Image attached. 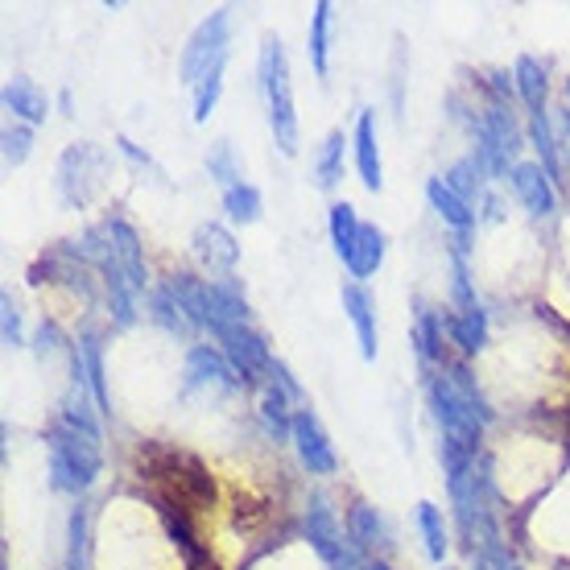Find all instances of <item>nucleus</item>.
<instances>
[{"label":"nucleus","mask_w":570,"mask_h":570,"mask_svg":"<svg viewBox=\"0 0 570 570\" xmlns=\"http://www.w3.org/2000/svg\"><path fill=\"white\" fill-rule=\"evenodd\" d=\"M430 410L439 422L442 439L459 442L463 451H480L484 442V422L492 417L484 393L475 389V376L468 368H442L439 376H430Z\"/></svg>","instance_id":"nucleus-1"},{"label":"nucleus","mask_w":570,"mask_h":570,"mask_svg":"<svg viewBox=\"0 0 570 570\" xmlns=\"http://www.w3.org/2000/svg\"><path fill=\"white\" fill-rule=\"evenodd\" d=\"M104 434L91 426H75L67 417H58L46 434V463H50V484L55 492H87L100 480L104 468Z\"/></svg>","instance_id":"nucleus-2"},{"label":"nucleus","mask_w":570,"mask_h":570,"mask_svg":"<svg viewBox=\"0 0 570 570\" xmlns=\"http://www.w3.org/2000/svg\"><path fill=\"white\" fill-rule=\"evenodd\" d=\"M261 91H265V108H269L273 145L285 157H294L298 154V112H294V87H289V58L277 38H269L261 50Z\"/></svg>","instance_id":"nucleus-3"},{"label":"nucleus","mask_w":570,"mask_h":570,"mask_svg":"<svg viewBox=\"0 0 570 570\" xmlns=\"http://www.w3.org/2000/svg\"><path fill=\"white\" fill-rule=\"evenodd\" d=\"M228 42H232V9H219L203 21L190 42L183 46V62H178V79L186 87H199L215 67H228Z\"/></svg>","instance_id":"nucleus-4"},{"label":"nucleus","mask_w":570,"mask_h":570,"mask_svg":"<svg viewBox=\"0 0 570 570\" xmlns=\"http://www.w3.org/2000/svg\"><path fill=\"white\" fill-rule=\"evenodd\" d=\"M521 149V129L509 108L492 104L480 120H475V154L488 166V174H509L517 166L513 157Z\"/></svg>","instance_id":"nucleus-5"},{"label":"nucleus","mask_w":570,"mask_h":570,"mask_svg":"<svg viewBox=\"0 0 570 570\" xmlns=\"http://www.w3.org/2000/svg\"><path fill=\"white\" fill-rule=\"evenodd\" d=\"M108 174V157L96 145H71L58 161V195L67 207H87L100 178Z\"/></svg>","instance_id":"nucleus-6"},{"label":"nucleus","mask_w":570,"mask_h":570,"mask_svg":"<svg viewBox=\"0 0 570 570\" xmlns=\"http://www.w3.org/2000/svg\"><path fill=\"white\" fill-rule=\"evenodd\" d=\"M215 340L224 343V356H228L232 368L240 372L244 385H253L257 376L273 372V364H277V360L269 356V343H265V335H261V331H253L248 323H224V327L215 331Z\"/></svg>","instance_id":"nucleus-7"},{"label":"nucleus","mask_w":570,"mask_h":570,"mask_svg":"<svg viewBox=\"0 0 570 570\" xmlns=\"http://www.w3.org/2000/svg\"><path fill=\"white\" fill-rule=\"evenodd\" d=\"M306 538H311L314 554L323 558L331 570H356V546L343 542V529L331 513V504L323 497H311L306 509Z\"/></svg>","instance_id":"nucleus-8"},{"label":"nucleus","mask_w":570,"mask_h":570,"mask_svg":"<svg viewBox=\"0 0 570 570\" xmlns=\"http://www.w3.org/2000/svg\"><path fill=\"white\" fill-rule=\"evenodd\" d=\"M294 446H298L302 463L314 471V475H335L340 468V455H335V446H331L327 430L318 422L314 410H294Z\"/></svg>","instance_id":"nucleus-9"},{"label":"nucleus","mask_w":570,"mask_h":570,"mask_svg":"<svg viewBox=\"0 0 570 570\" xmlns=\"http://www.w3.org/2000/svg\"><path fill=\"white\" fill-rule=\"evenodd\" d=\"M100 228H104V236H108V253H112V261L125 269V277H129L132 289L145 294L149 269H145V253H141V236H137V228L125 224V219H104Z\"/></svg>","instance_id":"nucleus-10"},{"label":"nucleus","mask_w":570,"mask_h":570,"mask_svg":"<svg viewBox=\"0 0 570 570\" xmlns=\"http://www.w3.org/2000/svg\"><path fill=\"white\" fill-rule=\"evenodd\" d=\"M509 183H513V195L525 203L529 215H554L558 207V195H554V178L542 170V161H517L513 170H509Z\"/></svg>","instance_id":"nucleus-11"},{"label":"nucleus","mask_w":570,"mask_h":570,"mask_svg":"<svg viewBox=\"0 0 570 570\" xmlns=\"http://www.w3.org/2000/svg\"><path fill=\"white\" fill-rule=\"evenodd\" d=\"M190 248L203 261V269L219 273V277H228L240 265V244H236V236L224 224H199L195 236H190Z\"/></svg>","instance_id":"nucleus-12"},{"label":"nucleus","mask_w":570,"mask_h":570,"mask_svg":"<svg viewBox=\"0 0 570 570\" xmlns=\"http://www.w3.org/2000/svg\"><path fill=\"white\" fill-rule=\"evenodd\" d=\"M236 385H240V372L232 368L224 352H215L207 343L190 347V356H186V393H195V389H236Z\"/></svg>","instance_id":"nucleus-13"},{"label":"nucleus","mask_w":570,"mask_h":570,"mask_svg":"<svg viewBox=\"0 0 570 570\" xmlns=\"http://www.w3.org/2000/svg\"><path fill=\"white\" fill-rule=\"evenodd\" d=\"M340 298H343V311H347V318H352V327H356L360 356L376 360V306H372V294L360 282H347Z\"/></svg>","instance_id":"nucleus-14"},{"label":"nucleus","mask_w":570,"mask_h":570,"mask_svg":"<svg viewBox=\"0 0 570 570\" xmlns=\"http://www.w3.org/2000/svg\"><path fill=\"white\" fill-rule=\"evenodd\" d=\"M356 166H360V183L376 195V190L385 186L381 141H376V112H360V120H356Z\"/></svg>","instance_id":"nucleus-15"},{"label":"nucleus","mask_w":570,"mask_h":570,"mask_svg":"<svg viewBox=\"0 0 570 570\" xmlns=\"http://www.w3.org/2000/svg\"><path fill=\"white\" fill-rule=\"evenodd\" d=\"M347 542L356 546V554H376L389 546V529L385 517L376 513L372 504H352L347 513Z\"/></svg>","instance_id":"nucleus-16"},{"label":"nucleus","mask_w":570,"mask_h":570,"mask_svg":"<svg viewBox=\"0 0 570 570\" xmlns=\"http://www.w3.org/2000/svg\"><path fill=\"white\" fill-rule=\"evenodd\" d=\"M426 199H430V207L451 224L455 232H463L468 236L471 228H475V212H471V203L463 199V195H455V186L446 183V178H430L426 183Z\"/></svg>","instance_id":"nucleus-17"},{"label":"nucleus","mask_w":570,"mask_h":570,"mask_svg":"<svg viewBox=\"0 0 570 570\" xmlns=\"http://www.w3.org/2000/svg\"><path fill=\"white\" fill-rule=\"evenodd\" d=\"M4 108L21 120V125H42L46 116H50V100L42 96V87L33 83V79H9L4 87Z\"/></svg>","instance_id":"nucleus-18"},{"label":"nucleus","mask_w":570,"mask_h":570,"mask_svg":"<svg viewBox=\"0 0 570 570\" xmlns=\"http://www.w3.org/2000/svg\"><path fill=\"white\" fill-rule=\"evenodd\" d=\"M79 360H83L87 385H91V397H96V410L104 417L112 414V397H108V381H104V340L96 331H83L79 340Z\"/></svg>","instance_id":"nucleus-19"},{"label":"nucleus","mask_w":570,"mask_h":570,"mask_svg":"<svg viewBox=\"0 0 570 570\" xmlns=\"http://www.w3.org/2000/svg\"><path fill=\"white\" fill-rule=\"evenodd\" d=\"M331 21H335L331 0H318L311 13V38H306V55H311V67L318 79H327L331 71Z\"/></svg>","instance_id":"nucleus-20"},{"label":"nucleus","mask_w":570,"mask_h":570,"mask_svg":"<svg viewBox=\"0 0 570 570\" xmlns=\"http://www.w3.org/2000/svg\"><path fill=\"white\" fill-rule=\"evenodd\" d=\"M381 261H385V232L376 228V224H364L356 248H352V257L343 261V265H347V273H352L356 282H364V277H372V273L381 269Z\"/></svg>","instance_id":"nucleus-21"},{"label":"nucleus","mask_w":570,"mask_h":570,"mask_svg":"<svg viewBox=\"0 0 570 570\" xmlns=\"http://www.w3.org/2000/svg\"><path fill=\"white\" fill-rule=\"evenodd\" d=\"M513 79H517V96L525 100L529 112H546V67L542 62L521 55L513 67Z\"/></svg>","instance_id":"nucleus-22"},{"label":"nucleus","mask_w":570,"mask_h":570,"mask_svg":"<svg viewBox=\"0 0 570 570\" xmlns=\"http://www.w3.org/2000/svg\"><path fill=\"white\" fill-rule=\"evenodd\" d=\"M289 393H285L277 381L265 389V401H261V417H265V426H269L273 439H289L294 434V414H289Z\"/></svg>","instance_id":"nucleus-23"},{"label":"nucleus","mask_w":570,"mask_h":570,"mask_svg":"<svg viewBox=\"0 0 570 570\" xmlns=\"http://www.w3.org/2000/svg\"><path fill=\"white\" fill-rule=\"evenodd\" d=\"M446 331H451V340H455L468 356H475V352L484 347V340H488L484 306H480V311H468V314H451V318H446Z\"/></svg>","instance_id":"nucleus-24"},{"label":"nucleus","mask_w":570,"mask_h":570,"mask_svg":"<svg viewBox=\"0 0 570 570\" xmlns=\"http://www.w3.org/2000/svg\"><path fill=\"white\" fill-rule=\"evenodd\" d=\"M360 228H364V224H360V215L352 203H335V207H331V244H335L340 261L352 257V248H356V240H360Z\"/></svg>","instance_id":"nucleus-25"},{"label":"nucleus","mask_w":570,"mask_h":570,"mask_svg":"<svg viewBox=\"0 0 570 570\" xmlns=\"http://www.w3.org/2000/svg\"><path fill=\"white\" fill-rule=\"evenodd\" d=\"M343 132L335 129L323 141V149H318V157H314V183H318V190H335V183L343 178Z\"/></svg>","instance_id":"nucleus-26"},{"label":"nucleus","mask_w":570,"mask_h":570,"mask_svg":"<svg viewBox=\"0 0 570 570\" xmlns=\"http://www.w3.org/2000/svg\"><path fill=\"white\" fill-rule=\"evenodd\" d=\"M484 174H488V166L480 161V154H468L455 166V170L446 174V183L455 186V195H463V199H468L471 207H475V199L484 195Z\"/></svg>","instance_id":"nucleus-27"},{"label":"nucleus","mask_w":570,"mask_h":570,"mask_svg":"<svg viewBox=\"0 0 570 570\" xmlns=\"http://www.w3.org/2000/svg\"><path fill=\"white\" fill-rule=\"evenodd\" d=\"M414 347H417V360L426 368H434L442 360V323L430 311H417L414 318Z\"/></svg>","instance_id":"nucleus-28"},{"label":"nucleus","mask_w":570,"mask_h":570,"mask_svg":"<svg viewBox=\"0 0 570 570\" xmlns=\"http://www.w3.org/2000/svg\"><path fill=\"white\" fill-rule=\"evenodd\" d=\"M149 318H154L157 327L170 331V335H183V331H190L183 306H178V298L170 294V285H161V289H154V294H149Z\"/></svg>","instance_id":"nucleus-29"},{"label":"nucleus","mask_w":570,"mask_h":570,"mask_svg":"<svg viewBox=\"0 0 570 570\" xmlns=\"http://www.w3.org/2000/svg\"><path fill=\"white\" fill-rule=\"evenodd\" d=\"M224 212L232 224H257L261 219V190L253 183H240L224 190Z\"/></svg>","instance_id":"nucleus-30"},{"label":"nucleus","mask_w":570,"mask_h":570,"mask_svg":"<svg viewBox=\"0 0 570 570\" xmlns=\"http://www.w3.org/2000/svg\"><path fill=\"white\" fill-rule=\"evenodd\" d=\"M417 529H422V538H426V554L434 558V562H442V554H446V521H442V509L439 504H430V500H422L417 504Z\"/></svg>","instance_id":"nucleus-31"},{"label":"nucleus","mask_w":570,"mask_h":570,"mask_svg":"<svg viewBox=\"0 0 570 570\" xmlns=\"http://www.w3.org/2000/svg\"><path fill=\"white\" fill-rule=\"evenodd\" d=\"M529 137H533V145H538V154H542V170L550 174V178H558V145H554V129H550V112H533V120H529Z\"/></svg>","instance_id":"nucleus-32"},{"label":"nucleus","mask_w":570,"mask_h":570,"mask_svg":"<svg viewBox=\"0 0 570 570\" xmlns=\"http://www.w3.org/2000/svg\"><path fill=\"white\" fill-rule=\"evenodd\" d=\"M207 170H212L215 183H224V190H232V186H240V166H236V154H232L228 141H215L212 154H207Z\"/></svg>","instance_id":"nucleus-33"},{"label":"nucleus","mask_w":570,"mask_h":570,"mask_svg":"<svg viewBox=\"0 0 570 570\" xmlns=\"http://www.w3.org/2000/svg\"><path fill=\"white\" fill-rule=\"evenodd\" d=\"M67 570H87V509L79 504L67 525Z\"/></svg>","instance_id":"nucleus-34"},{"label":"nucleus","mask_w":570,"mask_h":570,"mask_svg":"<svg viewBox=\"0 0 570 570\" xmlns=\"http://www.w3.org/2000/svg\"><path fill=\"white\" fill-rule=\"evenodd\" d=\"M29 145H33V129H29V125H9V129H4V161H9V166H21L29 157Z\"/></svg>","instance_id":"nucleus-35"},{"label":"nucleus","mask_w":570,"mask_h":570,"mask_svg":"<svg viewBox=\"0 0 570 570\" xmlns=\"http://www.w3.org/2000/svg\"><path fill=\"white\" fill-rule=\"evenodd\" d=\"M0 311H4V347H21V343H26V331H21V311H17L13 294L0 298Z\"/></svg>","instance_id":"nucleus-36"},{"label":"nucleus","mask_w":570,"mask_h":570,"mask_svg":"<svg viewBox=\"0 0 570 570\" xmlns=\"http://www.w3.org/2000/svg\"><path fill=\"white\" fill-rule=\"evenodd\" d=\"M475 567L480 570H521V562H513V558L504 554V550H484V554H475Z\"/></svg>","instance_id":"nucleus-37"},{"label":"nucleus","mask_w":570,"mask_h":570,"mask_svg":"<svg viewBox=\"0 0 570 570\" xmlns=\"http://www.w3.org/2000/svg\"><path fill=\"white\" fill-rule=\"evenodd\" d=\"M562 112H567V129H570V79H567V108Z\"/></svg>","instance_id":"nucleus-38"},{"label":"nucleus","mask_w":570,"mask_h":570,"mask_svg":"<svg viewBox=\"0 0 570 570\" xmlns=\"http://www.w3.org/2000/svg\"><path fill=\"white\" fill-rule=\"evenodd\" d=\"M368 570H389V567H385V562H372V567H368Z\"/></svg>","instance_id":"nucleus-39"}]
</instances>
